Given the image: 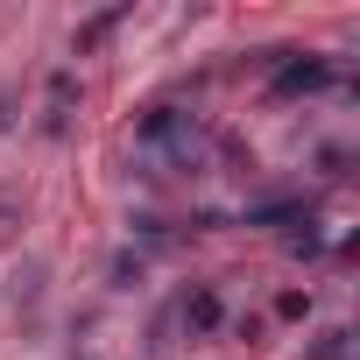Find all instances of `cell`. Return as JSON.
<instances>
[{
  "label": "cell",
  "instance_id": "obj_1",
  "mask_svg": "<svg viewBox=\"0 0 360 360\" xmlns=\"http://www.w3.org/2000/svg\"><path fill=\"white\" fill-rule=\"evenodd\" d=\"M134 141L141 148H162L176 169H205V134H198L191 113H176V106H148L141 127H134Z\"/></svg>",
  "mask_w": 360,
  "mask_h": 360
},
{
  "label": "cell",
  "instance_id": "obj_2",
  "mask_svg": "<svg viewBox=\"0 0 360 360\" xmlns=\"http://www.w3.org/2000/svg\"><path fill=\"white\" fill-rule=\"evenodd\" d=\"M325 85H339L332 57H297V50H276V64H269V99H304V92H325Z\"/></svg>",
  "mask_w": 360,
  "mask_h": 360
},
{
  "label": "cell",
  "instance_id": "obj_3",
  "mask_svg": "<svg viewBox=\"0 0 360 360\" xmlns=\"http://www.w3.org/2000/svg\"><path fill=\"white\" fill-rule=\"evenodd\" d=\"M169 311H176V332H184V339H212V332L226 325V297H219V283H191Z\"/></svg>",
  "mask_w": 360,
  "mask_h": 360
},
{
  "label": "cell",
  "instance_id": "obj_4",
  "mask_svg": "<svg viewBox=\"0 0 360 360\" xmlns=\"http://www.w3.org/2000/svg\"><path fill=\"white\" fill-rule=\"evenodd\" d=\"M71 113H78V71H50V85H43V134L50 141H64L71 134Z\"/></svg>",
  "mask_w": 360,
  "mask_h": 360
},
{
  "label": "cell",
  "instance_id": "obj_5",
  "mask_svg": "<svg viewBox=\"0 0 360 360\" xmlns=\"http://www.w3.org/2000/svg\"><path fill=\"white\" fill-rule=\"evenodd\" d=\"M8 283H15V318H29V325H36L43 290H50V262H43V255H22V262L8 269Z\"/></svg>",
  "mask_w": 360,
  "mask_h": 360
},
{
  "label": "cell",
  "instance_id": "obj_6",
  "mask_svg": "<svg viewBox=\"0 0 360 360\" xmlns=\"http://www.w3.org/2000/svg\"><path fill=\"white\" fill-rule=\"evenodd\" d=\"M297 219H311V198H297V191H269V198H255L248 212H240V226H297Z\"/></svg>",
  "mask_w": 360,
  "mask_h": 360
},
{
  "label": "cell",
  "instance_id": "obj_7",
  "mask_svg": "<svg viewBox=\"0 0 360 360\" xmlns=\"http://www.w3.org/2000/svg\"><path fill=\"white\" fill-rule=\"evenodd\" d=\"M120 22H127V8H99L92 22H78V29H71V50H78V57H85V50H99V43L120 29Z\"/></svg>",
  "mask_w": 360,
  "mask_h": 360
},
{
  "label": "cell",
  "instance_id": "obj_8",
  "mask_svg": "<svg viewBox=\"0 0 360 360\" xmlns=\"http://www.w3.org/2000/svg\"><path fill=\"white\" fill-rule=\"evenodd\" d=\"M141 276H148V255H141V248L127 240V248H120V255L106 262V290H141Z\"/></svg>",
  "mask_w": 360,
  "mask_h": 360
},
{
  "label": "cell",
  "instance_id": "obj_9",
  "mask_svg": "<svg viewBox=\"0 0 360 360\" xmlns=\"http://www.w3.org/2000/svg\"><path fill=\"white\" fill-rule=\"evenodd\" d=\"M283 248H290L297 262H318V255H325V233H318V212H311V219H297V226L283 233Z\"/></svg>",
  "mask_w": 360,
  "mask_h": 360
},
{
  "label": "cell",
  "instance_id": "obj_10",
  "mask_svg": "<svg viewBox=\"0 0 360 360\" xmlns=\"http://www.w3.org/2000/svg\"><path fill=\"white\" fill-rule=\"evenodd\" d=\"M304 360H353V332H346V325H325V332L311 339Z\"/></svg>",
  "mask_w": 360,
  "mask_h": 360
},
{
  "label": "cell",
  "instance_id": "obj_11",
  "mask_svg": "<svg viewBox=\"0 0 360 360\" xmlns=\"http://www.w3.org/2000/svg\"><path fill=\"white\" fill-rule=\"evenodd\" d=\"M127 226H134V240H141V255H148V248H169V240H176V233H169V219H162V212H134V219H127Z\"/></svg>",
  "mask_w": 360,
  "mask_h": 360
},
{
  "label": "cell",
  "instance_id": "obj_12",
  "mask_svg": "<svg viewBox=\"0 0 360 360\" xmlns=\"http://www.w3.org/2000/svg\"><path fill=\"white\" fill-rule=\"evenodd\" d=\"M169 346H176V311H162V318H155V325H148V353H155V360H162V353H169Z\"/></svg>",
  "mask_w": 360,
  "mask_h": 360
},
{
  "label": "cell",
  "instance_id": "obj_13",
  "mask_svg": "<svg viewBox=\"0 0 360 360\" xmlns=\"http://www.w3.org/2000/svg\"><path fill=\"white\" fill-rule=\"evenodd\" d=\"M311 304H318L311 290H283V297H276V318H311Z\"/></svg>",
  "mask_w": 360,
  "mask_h": 360
},
{
  "label": "cell",
  "instance_id": "obj_14",
  "mask_svg": "<svg viewBox=\"0 0 360 360\" xmlns=\"http://www.w3.org/2000/svg\"><path fill=\"white\" fill-rule=\"evenodd\" d=\"M346 162H353L346 148H318V169H325V176H346Z\"/></svg>",
  "mask_w": 360,
  "mask_h": 360
},
{
  "label": "cell",
  "instance_id": "obj_15",
  "mask_svg": "<svg viewBox=\"0 0 360 360\" xmlns=\"http://www.w3.org/2000/svg\"><path fill=\"white\" fill-rule=\"evenodd\" d=\"M8 120H15V99H0V134H8Z\"/></svg>",
  "mask_w": 360,
  "mask_h": 360
},
{
  "label": "cell",
  "instance_id": "obj_16",
  "mask_svg": "<svg viewBox=\"0 0 360 360\" xmlns=\"http://www.w3.org/2000/svg\"><path fill=\"white\" fill-rule=\"evenodd\" d=\"M8 212H15V198H8V191H0V219H8Z\"/></svg>",
  "mask_w": 360,
  "mask_h": 360
}]
</instances>
